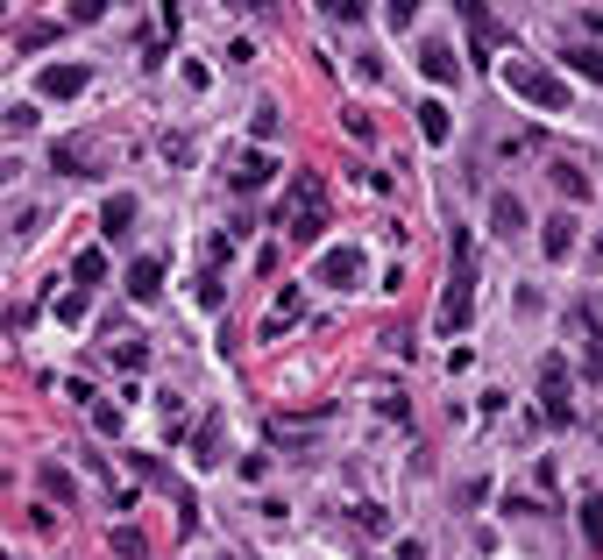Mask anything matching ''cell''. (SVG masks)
<instances>
[{
    "label": "cell",
    "mask_w": 603,
    "mask_h": 560,
    "mask_svg": "<svg viewBox=\"0 0 603 560\" xmlns=\"http://www.w3.org/2000/svg\"><path fill=\"white\" fill-rule=\"evenodd\" d=\"M504 86L511 93H525V100H533V107H547V114H568V86H561V78L554 71H533V64H504Z\"/></svg>",
    "instance_id": "6da1fadb"
},
{
    "label": "cell",
    "mask_w": 603,
    "mask_h": 560,
    "mask_svg": "<svg viewBox=\"0 0 603 560\" xmlns=\"http://www.w3.org/2000/svg\"><path fill=\"white\" fill-rule=\"evenodd\" d=\"M469 312H476V256H469V263H455V284H447V298H440L433 334H462V327H469Z\"/></svg>",
    "instance_id": "7a4b0ae2"
},
{
    "label": "cell",
    "mask_w": 603,
    "mask_h": 560,
    "mask_svg": "<svg viewBox=\"0 0 603 560\" xmlns=\"http://www.w3.org/2000/svg\"><path fill=\"white\" fill-rule=\"evenodd\" d=\"M313 284H334V291L362 284V249H355V242H334V249H320V263H313Z\"/></svg>",
    "instance_id": "3957f363"
},
{
    "label": "cell",
    "mask_w": 603,
    "mask_h": 560,
    "mask_svg": "<svg viewBox=\"0 0 603 560\" xmlns=\"http://www.w3.org/2000/svg\"><path fill=\"white\" fill-rule=\"evenodd\" d=\"M540 405H547V419H554V426H568V419H575V397H568V362H554V355L540 362Z\"/></svg>",
    "instance_id": "277c9868"
},
{
    "label": "cell",
    "mask_w": 603,
    "mask_h": 560,
    "mask_svg": "<svg viewBox=\"0 0 603 560\" xmlns=\"http://www.w3.org/2000/svg\"><path fill=\"white\" fill-rule=\"evenodd\" d=\"M86 86H93L86 64H43V71H36V93H43V100H79Z\"/></svg>",
    "instance_id": "5b68a950"
},
{
    "label": "cell",
    "mask_w": 603,
    "mask_h": 560,
    "mask_svg": "<svg viewBox=\"0 0 603 560\" xmlns=\"http://www.w3.org/2000/svg\"><path fill=\"white\" fill-rule=\"evenodd\" d=\"M298 312H306V291H298V284H284V291H277V305L263 312V341H277L284 327H298Z\"/></svg>",
    "instance_id": "8992f818"
},
{
    "label": "cell",
    "mask_w": 603,
    "mask_h": 560,
    "mask_svg": "<svg viewBox=\"0 0 603 560\" xmlns=\"http://www.w3.org/2000/svg\"><path fill=\"white\" fill-rule=\"evenodd\" d=\"M270 178H277V164H270L263 149H249V156H235V171H228V185H235V192H263Z\"/></svg>",
    "instance_id": "52a82bcc"
},
{
    "label": "cell",
    "mask_w": 603,
    "mask_h": 560,
    "mask_svg": "<svg viewBox=\"0 0 603 560\" xmlns=\"http://www.w3.org/2000/svg\"><path fill=\"white\" fill-rule=\"evenodd\" d=\"M490 234H525V206H518V192H490Z\"/></svg>",
    "instance_id": "ba28073f"
},
{
    "label": "cell",
    "mask_w": 603,
    "mask_h": 560,
    "mask_svg": "<svg viewBox=\"0 0 603 560\" xmlns=\"http://www.w3.org/2000/svg\"><path fill=\"white\" fill-rule=\"evenodd\" d=\"M419 71L433 78V86H455V78H462V64H455V50H447V43H426V50H419Z\"/></svg>",
    "instance_id": "9c48e42d"
},
{
    "label": "cell",
    "mask_w": 603,
    "mask_h": 560,
    "mask_svg": "<svg viewBox=\"0 0 603 560\" xmlns=\"http://www.w3.org/2000/svg\"><path fill=\"white\" fill-rule=\"evenodd\" d=\"M128 227H135V199H128V192H114V199L100 206V234H107V242H121Z\"/></svg>",
    "instance_id": "30bf717a"
},
{
    "label": "cell",
    "mask_w": 603,
    "mask_h": 560,
    "mask_svg": "<svg viewBox=\"0 0 603 560\" xmlns=\"http://www.w3.org/2000/svg\"><path fill=\"white\" fill-rule=\"evenodd\" d=\"M157 291H164V263H157V256H142V263L128 270V298H142V305H149Z\"/></svg>",
    "instance_id": "8fae6325"
},
{
    "label": "cell",
    "mask_w": 603,
    "mask_h": 560,
    "mask_svg": "<svg viewBox=\"0 0 603 560\" xmlns=\"http://www.w3.org/2000/svg\"><path fill=\"white\" fill-rule=\"evenodd\" d=\"M419 135H426V142H433V149H440V142H447V135H455V114H447V107H440V100H426V107H419Z\"/></svg>",
    "instance_id": "7c38bea8"
},
{
    "label": "cell",
    "mask_w": 603,
    "mask_h": 560,
    "mask_svg": "<svg viewBox=\"0 0 603 560\" xmlns=\"http://www.w3.org/2000/svg\"><path fill=\"white\" fill-rule=\"evenodd\" d=\"M36 483H43V497H57V504H79V490H71V475H64L57 461H36Z\"/></svg>",
    "instance_id": "4fadbf2b"
},
{
    "label": "cell",
    "mask_w": 603,
    "mask_h": 560,
    "mask_svg": "<svg viewBox=\"0 0 603 560\" xmlns=\"http://www.w3.org/2000/svg\"><path fill=\"white\" fill-rule=\"evenodd\" d=\"M575 518H582V539H589V546L603 553V490H589V497L575 504Z\"/></svg>",
    "instance_id": "5bb4252c"
},
{
    "label": "cell",
    "mask_w": 603,
    "mask_h": 560,
    "mask_svg": "<svg viewBox=\"0 0 603 560\" xmlns=\"http://www.w3.org/2000/svg\"><path fill=\"white\" fill-rule=\"evenodd\" d=\"M220 440H228V433H220V419H206V426L192 433V461H199V468H213V461H220Z\"/></svg>",
    "instance_id": "9a60e30c"
},
{
    "label": "cell",
    "mask_w": 603,
    "mask_h": 560,
    "mask_svg": "<svg viewBox=\"0 0 603 560\" xmlns=\"http://www.w3.org/2000/svg\"><path fill=\"white\" fill-rule=\"evenodd\" d=\"M568 249H575V220H568V213H554V220H547V263H561Z\"/></svg>",
    "instance_id": "2e32d148"
},
{
    "label": "cell",
    "mask_w": 603,
    "mask_h": 560,
    "mask_svg": "<svg viewBox=\"0 0 603 560\" xmlns=\"http://www.w3.org/2000/svg\"><path fill=\"white\" fill-rule=\"evenodd\" d=\"M71 277H79L86 291H93V284H107V256H100V249H86L79 263H71Z\"/></svg>",
    "instance_id": "e0dca14e"
},
{
    "label": "cell",
    "mask_w": 603,
    "mask_h": 560,
    "mask_svg": "<svg viewBox=\"0 0 603 560\" xmlns=\"http://www.w3.org/2000/svg\"><path fill=\"white\" fill-rule=\"evenodd\" d=\"M192 298H199V312H220V298H228V291H220V277L199 263V284H192Z\"/></svg>",
    "instance_id": "ac0fdd59"
},
{
    "label": "cell",
    "mask_w": 603,
    "mask_h": 560,
    "mask_svg": "<svg viewBox=\"0 0 603 560\" xmlns=\"http://www.w3.org/2000/svg\"><path fill=\"white\" fill-rule=\"evenodd\" d=\"M547 171H554V185H561L568 199H589V178H582L575 164H547Z\"/></svg>",
    "instance_id": "d6986e66"
},
{
    "label": "cell",
    "mask_w": 603,
    "mask_h": 560,
    "mask_svg": "<svg viewBox=\"0 0 603 560\" xmlns=\"http://www.w3.org/2000/svg\"><path fill=\"white\" fill-rule=\"evenodd\" d=\"M355 525L384 539V532H391V511H384V504H355Z\"/></svg>",
    "instance_id": "ffe728a7"
},
{
    "label": "cell",
    "mask_w": 603,
    "mask_h": 560,
    "mask_svg": "<svg viewBox=\"0 0 603 560\" xmlns=\"http://www.w3.org/2000/svg\"><path fill=\"white\" fill-rule=\"evenodd\" d=\"M57 43V22H36V29H15V50H43Z\"/></svg>",
    "instance_id": "44dd1931"
},
{
    "label": "cell",
    "mask_w": 603,
    "mask_h": 560,
    "mask_svg": "<svg viewBox=\"0 0 603 560\" xmlns=\"http://www.w3.org/2000/svg\"><path fill=\"white\" fill-rule=\"evenodd\" d=\"M114 553H121V560H142V553H149V539H142L135 525H121V532H114Z\"/></svg>",
    "instance_id": "7402d4cb"
},
{
    "label": "cell",
    "mask_w": 603,
    "mask_h": 560,
    "mask_svg": "<svg viewBox=\"0 0 603 560\" xmlns=\"http://www.w3.org/2000/svg\"><path fill=\"white\" fill-rule=\"evenodd\" d=\"M568 64H575L582 78H596V86H603V50H568Z\"/></svg>",
    "instance_id": "603a6c76"
},
{
    "label": "cell",
    "mask_w": 603,
    "mask_h": 560,
    "mask_svg": "<svg viewBox=\"0 0 603 560\" xmlns=\"http://www.w3.org/2000/svg\"><path fill=\"white\" fill-rule=\"evenodd\" d=\"M327 22H362V0H320Z\"/></svg>",
    "instance_id": "cb8c5ba5"
},
{
    "label": "cell",
    "mask_w": 603,
    "mask_h": 560,
    "mask_svg": "<svg viewBox=\"0 0 603 560\" xmlns=\"http://www.w3.org/2000/svg\"><path fill=\"white\" fill-rule=\"evenodd\" d=\"M57 319H64V327H79V319H86V291H71V298H57Z\"/></svg>",
    "instance_id": "d4e9b609"
},
{
    "label": "cell",
    "mask_w": 603,
    "mask_h": 560,
    "mask_svg": "<svg viewBox=\"0 0 603 560\" xmlns=\"http://www.w3.org/2000/svg\"><path fill=\"white\" fill-rule=\"evenodd\" d=\"M107 15V0H71V22H100Z\"/></svg>",
    "instance_id": "484cf974"
},
{
    "label": "cell",
    "mask_w": 603,
    "mask_h": 560,
    "mask_svg": "<svg viewBox=\"0 0 603 560\" xmlns=\"http://www.w3.org/2000/svg\"><path fill=\"white\" fill-rule=\"evenodd\" d=\"M582 369H589V376H596V383H603V334H596V341H589V355H582Z\"/></svg>",
    "instance_id": "4316f807"
},
{
    "label": "cell",
    "mask_w": 603,
    "mask_h": 560,
    "mask_svg": "<svg viewBox=\"0 0 603 560\" xmlns=\"http://www.w3.org/2000/svg\"><path fill=\"white\" fill-rule=\"evenodd\" d=\"M412 15H419V0H391V22H398V29H405Z\"/></svg>",
    "instance_id": "83f0119b"
}]
</instances>
